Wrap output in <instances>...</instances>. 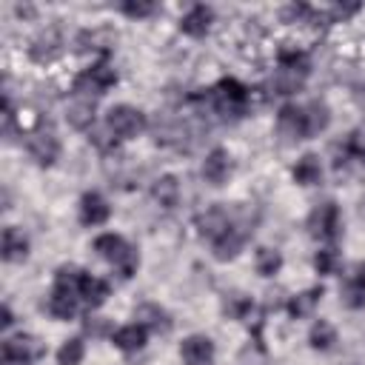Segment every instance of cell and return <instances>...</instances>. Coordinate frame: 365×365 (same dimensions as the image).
Segmentation results:
<instances>
[{"mask_svg": "<svg viewBox=\"0 0 365 365\" xmlns=\"http://www.w3.org/2000/svg\"><path fill=\"white\" fill-rule=\"evenodd\" d=\"M177 26H180V31H182L185 37L200 40V37H205V34L211 31V26H214V9L205 6V3H194V6H188V9L182 11V17H180Z\"/></svg>", "mask_w": 365, "mask_h": 365, "instance_id": "obj_15", "label": "cell"}, {"mask_svg": "<svg viewBox=\"0 0 365 365\" xmlns=\"http://www.w3.org/2000/svg\"><path fill=\"white\" fill-rule=\"evenodd\" d=\"M200 174H202V182L220 188L231 180L234 174V157L225 145H214L205 157H202V165H200Z\"/></svg>", "mask_w": 365, "mask_h": 365, "instance_id": "obj_10", "label": "cell"}, {"mask_svg": "<svg viewBox=\"0 0 365 365\" xmlns=\"http://www.w3.org/2000/svg\"><path fill=\"white\" fill-rule=\"evenodd\" d=\"M83 334H86V336H94V339H100V336H108V339H111L114 322H111L108 317H94V314H88V317L83 319Z\"/></svg>", "mask_w": 365, "mask_h": 365, "instance_id": "obj_34", "label": "cell"}, {"mask_svg": "<svg viewBox=\"0 0 365 365\" xmlns=\"http://www.w3.org/2000/svg\"><path fill=\"white\" fill-rule=\"evenodd\" d=\"M66 123L74 128V131H91L94 123H97V103L91 100H77L71 97V103L66 106Z\"/></svg>", "mask_w": 365, "mask_h": 365, "instance_id": "obj_23", "label": "cell"}, {"mask_svg": "<svg viewBox=\"0 0 365 365\" xmlns=\"http://www.w3.org/2000/svg\"><path fill=\"white\" fill-rule=\"evenodd\" d=\"M194 228H197V234L211 245L214 240H220L222 234H228V231L234 228V217H231V211H228L225 205L214 202V205L202 208V211L194 217Z\"/></svg>", "mask_w": 365, "mask_h": 365, "instance_id": "obj_8", "label": "cell"}, {"mask_svg": "<svg viewBox=\"0 0 365 365\" xmlns=\"http://www.w3.org/2000/svg\"><path fill=\"white\" fill-rule=\"evenodd\" d=\"M251 97H254V91H251V86H245L242 80H237V77H220L208 91H205V103H208V111L211 114H217L220 120H242L245 114H248V108H251Z\"/></svg>", "mask_w": 365, "mask_h": 365, "instance_id": "obj_1", "label": "cell"}, {"mask_svg": "<svg viewBox=\"0 0 365 365\" xmlns=\"http://www.w3.org/2000/svg\"><path fill=\"white\" fill-rule=\"evenodd\" d=\"M245 240H248L245 228H240V225L234 222V228H231L228 234H222L220 240L211 242V257H214L217 262H231V259H237L240 251L245 248Z\"/></svg>", "mask_w": 365, "mask_h": 365, "instance_id": "obj_21", "label": "cell"}, {"mask_svg": "<svg viewBox=\"0 0 365 365\" xmlns=\"http://www.w3.org/2000/svg\"><path fill=\"white\" fill-rule=\"evenodd\" d=\"M148 328H143L140 322H125V325H117L114 334H111V345L123 354H137L145 348L148 342Z\"/></svg>", "mask_w": 365, "mask_h": 365, "instance_id": "obj_19", "label": "cell"}, {"mask_svg": "<svg viewBox=\"0 0 365 365\" xmlns=\"http://www.w3.org/2000/svg\"><path fill=\"white\" fill-rule=\"evenodd\" d=\"M254 311H257V305H254V299L245 297V294H228V297L222 299V314H225L228 319L248 322Z\"/></svg>", "mask_w": 365, "mask_h": 365, "instance_id": "obj_31", "label": "cell"}, {"mask_svg": "<svg viewBox=\"0 0 365 365\" xmlns=\"http://www.w3.org/2000/svg\"><path fill=\"white\" fill-rule=\"evenodd\" d=\"M117 80H120V74H117V68L108 63V60H94L91 66H86V68H80L74 77H71V97H77V100H91V103H97L103 94H108L114 86H117Z\"/></svg>", "mask_w": 365, "mask_h": 365, "instance_id": "obj_3", "label": "cell"}, {"mask_svg": "<svg viewBox=\"0 0 365 365\" xmlns=\"http://www.w3.org/2000/svg\"><path fill=\"white\" fill-rule=\"evenodd\" d=\"M134 322H140L151 334H168L171 325H174L171 314L160 302H140V305H134Z\"/></svg>", "mask_w": 365, "mask_h": 365, "instance_id": "obj_17", "label": "cell"}, {"mask_svg": "<svg viewBox=\"0 0 365 365\" xmlns=\"http://www.w3.org/2000/svg\"><path fill=\"white\" fill-rule=\"evenodd\" d=\"M336 342H339L336 328L328 319H314V325L308 328V345L314 351H331Z\"/></svg>", "mask_w": 365, "mask_h": 365, "instance_id": "obj_30", "label": "cell"}, {"mask_svg": "<svg viewBox=\"0 0 365 365\" xmlns=\"http://www.w3.org/2000/svg\"><path fill=\"white\" fill-rule=\"evenodd\" d=\"M83 299L77 294V285H63V282H51V291L46 297V311L51 319L57 322H68L77 317Z\"/></svg>", "mask_w": 365, "mask_h": 365, "instance_id": "obj_9", "label": "cell"}, {"mask_svg": "<svg viewBox=\"0 0 365 365\" xmlns=\"http://www.w3.org/2000/svg\"><path fill=\"white\" fill-rule=\"evenodd\" d=\"M60 151H63V143H60V137L51 128L40 125V128H34V131L26 134V154H29V160L34 165L51 168L60 160Z\"/></svg>", "mask_w": 365, "mask_h": 365, "instance_id": "obj_7", "label": "cell"}, {"mask_svg": "<svg viewBox=\"0 0 365 365\" xmlns=\"http://www.w3.org/2000/svg\"><path fill=\"white\" fill-rule=\"evenodd\" d=\"M322 294H325L322 285H314V288H305V291H299V294H291V297L285 299L288 317H291V319H308V317H314V311H317Z\"/></svg>", "mask_w": 365, "mask_h": 365, "instance_id": "obj_22", "label": "cell"}, {"mask_svg": "<svg viewBox=\"0 0 365 365\" xmlns=\"http://www.w3.org/2000/svg\"><path fill=\"white\" fill-rule=\"evenodd\" d=\"M305 228H308V234H311L314 240L334 245V242L339 240V234H342V214H339V205H336L334 200L317 202V205L308 211V217H305Z\"/></svg>", "mask_w": 365, "mask_h": 365, "instance_id": "obj_6", "label": "cell"}, {"mask_svg": "<svg viewBox=\"0 0 365 365\" xmlns=\"http://www.w3.org/2000/svg\"><path fill=\"white\" fill-rule=\"evenodd\" d=\"M26 54H29V60L37 63V66H51V63H57L60 54H63V37H60V31H57V29H43V31L29 43Z\"/></svg>", "mask_w": 365, "mask_h": 365, "instance_id": "obj_12", "label": "cell"}, {"mask_svg": "<svg viewBox=\"0 0 365 365\" xmlns=\"http://www.w3.org/2000/svg\"><path fill=\"white\" fill-rule=\"evenodd\" d=\"M345 148H348V154H351V157L365 160V125L354 128V131L345 137Z\"/></svg>", "mask_w": 365, "mask_h": 365, "instance_id": "obj_36", "label": "cell"}, {"mask_svg": "<svg viewBox=\"0 0 365 365\" xmlns=\"http://www.w3.org/2000/svg\"><path fill=\"white\" fill-rule=\"evenodd\" d=\"M77 220L86 228H100L111 220V202L100 191H86L77 202Z\"/></svg>", "mask_w": 365, "mask_h": 365, "instance_id": "obj_13", "label": "cell"}, {"mask_svg": "<svg viewBox=\"0 0 365 365\" xmlns=\"http://www.w3.org/2000/svg\"><path fill=\"white\" fill-rule=\"evenodd\" d=\"M77 294H80V299H83V305H86L88 311H97V308H103L106 299L111 297V285H108V279H103V277L86 271L83 279H80V285H77Z\"/></svg>", "mask_w": 365, "mask_h": 365, "instance_id": "obj_18", "label": "cell"}, {"mask_svg": "<svg viewBox=\"0 0 365 365\" xmlns=\"http://www.w3.org/2000/svg\"><path fill=\"white\" fill-rule=\"evenodd\" d=\"M305 106V128H308V140L311 137H319L322 131H328L331 125V108L325 100H311V103H302Z\"/></svg>", "mask_w": 365, "mask_h": 365, "instance_id": "obj_27", "label": "cell"}, {"mask_svg": "<svg viewBox=\"0 0 365 365\" xmlns=\"http://www.w3.org/2000/svg\"><path fill=\"white\" fill-rule=\"evenodd\" d=\"M217 356V345L208 334H188L180 342V359L185 362H214Z\"/></svg>", "mask_w": 365, "mask_h": 365, "instance_id": "obj_20", "label": "cell"}, {"mask_svg": "<svg viewBox=\"0 0 365 365\" xmlns=\"http://www.w3.org/2000/svg\"><path fill=\"white\" fill-rule=\"evenodd\" d=\"M314 271L322 274V277H331L339 271V251L334 245H322L317 254H314Z\"/></svg>", "mask_w": 365, "mask_h": 365, "instance_id": "obj_33", "label": "cell"}, {"mask_svg": "<svg viewBox=\"0 0 365 365\" xmlns=\"http://www.w3.org/2000/svg\"><path fill=\"white\" fill-rule=\"evenodd\" d=\"M180 194H182V185H180L177 174H160L151 182V197L160 208H174L180 202Z\"/></svg>", "mask_w": 365, "mask_h": 365, "instance_id": "obj_25", "label": "cell"}, {"mask_svg": "<svg viewBox=\"0 0 365 365\" xmlns=\"http://www.w3.org/2000/svg\"><path fill=\"white\" fill-rule=\"evenodd\" d=\"M57 365H83L86 359V339L83 336H68L60 342L57 354H54Z\"/></svg>", "mask_w": 365, "mask_h": 365, "instance_id": "obj_32", "label": "cell"}, {"mask_svg": "<svg viewBox=\"0 0 365 365\" xmlns=\"http://www.w3.org/2000/svg\"><path fill=\"white\" fill-rule=\"evenodd\" d=\"M277 131L279 137L297 143V140H308V128H305V106L302 103H285L277 111Z\"/></svg>", "mask_w": 365, "mask_h": 365, "instance_id": "obj_14", "label": "cell"}, {"mask_svg": "<svg viewBox=\"0 0 365 365\" xmlns=\"http://www.w3.org/2000/svg\"><path fill=\"white\" fill-rule=\"evenodd\" d=\"M0 325H3V331H9V328L14 325V311H11V305H9V302L3 305V317H0Z\"/></svg>", "mask_w": 365, "mask_h": 365, "instance_id": "obj_37", "label": "cell"}, {"mask_svg": "<svg viewBox=\"0 0 365 365\" xmlns=\"http://www.w3.org/2000/svg\"><path fill=\"white\" fill-rule=\"evenodd\" d=\"M46 356V342L34 334L17 331V334H6L0 342V359L3 365H34Z\"/></svg>", "mask_w": 365, "mask_h": 365, "instance_id": "obj_5", "label": "cell"}, {"mask_svg": "<svg viewBox=\"0 0 365 365\" xmlns=\"http://www.w3.org/2000/svg\"><path fill=\"white\" fill-rule=\"evenodd\" d=\"M114 43H117V31H114V29H108V26L83 29V31H77V37H74V46H77V51L94 54L97 60H106V57L111 54Z\"/></svg>", "mask_w": 365, "mask_h": 365, "instance_id": "obj_11", "label": "cell"}, {"mask_svg": "<svg viewBox=\"0 0 365 365\" xmlns=\"http://www.w3.org/2000/svg\"><path fill=\"white\" fill-rule=\"evenodd\" d=\"M185 365H214V362H185Z\"/></svg>", "mask_w": 365, "mask_h": 365, "instance_id": "obj_38", "label": "cell"}, {"mask_svg": "<svg viewBox=\"0 0 365 365\" xmlns=\"http://www.w3.org/2000/svg\"><path fill=\"white\" fill-rule=\"evenodd\" d=\"M114 140H137L148 131V114L131 103H117L106 111V123H103Z\"/></svg>", "mask_w": 365, "mask_h": 365, "instance_id": "obj_4", "label": "cell"}, {"mask_svg": "<svg viewBox=\"0 0 365 365\" xmlns=\"http://www.w3.org/2000/svg\"><path fill=\"white\" fill-rule=\"evenodd\" d=\"M339 294H342V302L348 308H354V311L365 308V262H356L354 265V271L345 279V285H342Z\"/></svg>", "mask_w": 365, "mask_h": 365, "instance_id": "obj_26", "label": "cell"}, {"mask_svg": "<svg viewBox=\"0 0 365 365\" xmlns=\"http://www.w3.org/2000/svg\"><path fill=\"white\" fill-rule=\"evenodd\" d=\"M291 177L297 185L302 188H311V185H319L322 182V160L317 154H302L294 165H291Z\"/></svg>", "mask_w": 365, "mask_h": 365, "instance_id": "obj_24", "label": "cell"}, {"mask_svg": "<svg viewBox=\"0 0 365 365\" xmlns=\"http://www.w3.org/2000/svg\"><path fill=\"white\" fill-rule=\"evenodd\" d=\"M282 251L279 248H271V245H259L257 251H254V271L259 274V277H265V279H271V277H277L279 271H282Z\"/></svg>", "mask_w": 365, "mask_h": 365, "instance_id": "obj_28", "label": "cell"}, {"mask_svg": "<svg viewBox=\"0 0 365 365\" xmlns=\"http://www.w3.org/2000/svg\"><path fill=\"white\" fill-rule=\"evenodd\" d=\"M305 74H297V71H285V68H274V77L268 83L271 94H279V97H291L297 94L302 86H305Z\"/></svg>", "mask_w": 365, "mask_h": 365, "instance_id": "obj_29", "label": "cell"}, {"mask_svg": "<svg viewBox=\"0 0 365 365\" xmlns=\"http://www.w3.org/2000/svg\"><path fill=\"white\" fill-rule=\"evenodd\" d=\"M154 11H157V6L148 3V0H125V3H120V14H125L128 20H145Z\"/></svg>", "mask_w": 365, "mask_h": 365, "instance_id": "obj_35", "label": "cell"}, {"mask_svg": "<svg viewBox=\"0 0 365 365\" xmlns=\"http://www.w3.org/2000/svg\"><path fill=\"white\" fill-rule=\"evenodd\" d=\"M91 248L100 259H106L117 274L120 279H131L140 268V251L117 231H103L91 240Z\"/></svg>", "mask_w": 365, "mask_h": 365, "instance_id": "obj_2", "label": "cell"}, {"mask_svg": "<svg viewBox=\"0 0 365 365\" xmlns=\"http://www.w3.org/2000/svg\"><path fill=\"white\" fill-rule=\"evenodd\" d=\"M29 251H31L29 237L17 225H6L3 237H0V257H3V262L6 265H20V262L29 259Z\"/></svg>", "mask_w": 365, "mask_h": 365, "instance_id": "obj_16", "label": "cell"}]
</instances>
